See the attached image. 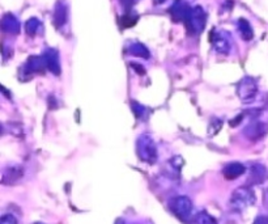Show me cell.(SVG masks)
<instances>
[{
    "label": "cell",
    "instance_id": "cell-9",
    "mask_svg": "<svg viewBox=\"0 0 268 224\" xmlns=\"http://www.w3.org/2000/svg\"><path fill=\"white\" fill-rule=\"evenodd\" d=\"M43 61H45L46 63V67H47L50 71L54 72L55 75H59V72H60V65H59L58 54H56L55 50H47V51L45 52V55H43Z\"/></svg>",
    "mask_w": 268,
    "mask_h": 224
},
{
    "label": "cell",
    "instance_id": "cell-23",
    "mask_svg": "<svg viewBox=\"0 0 268 224\" xmlns=\"http://www.w3.org/2000/svg\"><path fill=\"white\" fill-rule=\"evenodd\" d=\"M165 0H155V3L156 4H161V3H164Z\"/></svg>",
    "mask_w": 268,
    "mask_h": 224
},
{
    "label": "cell",
    "instance_id": "cell-21",
    "mask_svg": "<svg viewBox=\"0 0 268 224\" xmlns=\"http://www.w3.org/2000/svg\"><path fill=\"white\" fill-rule=\"evenodd\" d=\"M252 224H268V218H265V216H258Z\"/></svg>",
    "mask_w": 268,
    "mask_h": 224
},
{
    "label": "cell",
    "instance_id": "cell-7",
    "mask_svg": "<svg viewBox=\"0 0 268 224\" xmlns=\"http://www.w3.org/2000/svg\"><path fill=\"white\" fill-rule=\"evenodd\" d=\"M190 12L191 10L188 4L182 2V0H177L170 8V15L174 21H186Z\"/></svg>",
    "mask_w": 268,
    "mask_h": 224
},
{
    "label": "cell",
    "instance_id": "cell-6",
    "mask_svg": "<svg viewBox=\"0 0 268 224\" xmlns=\"http://www.w3.org/2000/svg\"><path fill=\"white\" fill-rule=\"evenodd\" d=\"M210 39L219 54H228V52L230 51V47H232V46H230V39L226 37L225 33L212 32Z\"/></svg>",
    "mask_w": 268,
    "mask_h": 224
},
{
    "label": "cell",
    "instance_id": "cell-15",
    "mask_svg": "<svg viewBox=\"0 0 268 224\" xmlns=\"http://www.w3.org/2000/svg\"><path fill=\"white\" fill-rule=\"evenodd\" d=\"M238 29L239 33H241V36L245 41H250L254 36V33H252V28L251 25L249 24V21L245 19H239L238 20Z\"/></svg>",
    "mask_w": 268,
    "mask_h": 224
},
{
    "label": "cell",
    "instance_id": "cell-20",
    "mask_svg": "<svg viewBox=\"0 0 268 224\" xmlns=\"http://www.w3.org/2000/svg\"><path fill=\"white\" fill-rule=\"evenodd\" d=\"M0 224H17V219L11 214H6L2 216Z\"/></svg>",
    "mask_w": 268,
    "mask_h": 224
},
{
    "label": "cell",
    "instance_id": "cell-16",
    "mask_svg": "<svg viewBox=\"0 0 268 224\" xmlns=\"http://www.w3.org/2000/svg\"><path fill=\"white\" fill-rule=\"evenodd\" d=\"M265 168L263 165H254L251 168V175H250V179H251L252 184H259V182H263L265 179Z\"/></svg>",
    "mask_w": 268,
    "mask_h": 224
},
{
    "label": "cell",
    "instance_id": "cell-11",
    "mask_svg": "<svg viewBox=\"0 0 268 224\" xmlns=\"http://www.w3.org/2000/svg\"><path fill=\"white\" fill-rule=\"evenodd\" d=\"M23 177V169L20 166H10L3 173V184H13Z\"/></svg>",
    "mask_w": 268,
    "mask_h": 224
},
{
    "label": "cell",
    "instance_id": "cell-22",
    "mask_svg": "<svg viewBox=\"0 0 268 224\" xmlns=\"http://www.w3.org/2000/svg\"><path fill=\"white\" fill-rule=\"evenodd\" d=\"M132 66H133V69H135V70H138V71L140 72V75H143V74H144V70L142 69V66H139V65H132Z\"/></svg>",
    "mask_w": 268,
    "mask_h": 224
},
{
    "label": "cell",
    "instance_id": "cell-12",
    "mask_svg": "<svg viewBox=\"0 0 268 224\" xmlns=\"http://www.w3.org/2000/svg\"><path fill=\"white\" fill-rule=\"evenodd\" d=\"M267 133V127H265L264 124H252L247 127V130H246V135L250 138V139H259V138H262L264 134Z\"/></svg>",
    "mask_w": 268,
    "mask_h": 224
},
{
    "label": "cell",
    "instance_id": "cell-19",
    "mask_svg": "<svg viewBox=\"0 0 268 224\" xmlns=\"http://www.w3.org/2000/svg\"><path fill=\"white\" fill-rule=\"evenodd\" d=\"M39 26H41V23H39L38 20L30 19L29 21L26 23L25 29H26V32H28V34H30V36H34V34L37 33V30L39 29Z\"/></svg>",
    "mask_w": 268,
    "mask_h": 224
},
{
    "label": "cell",
    "instance_id": "cell-14",
    "mask_svg": "<svg viewBox=\"0 0 268 224\" xmlns=\"http://www.w3.org/2000/svg\"><path fill=\"white\" fill-rule=\"evenodd\" d=\"M190 224H217V221L216 219H215L212 215L208 214V212L200 211L191 218Z\"/></svg>",
    "mask_w": 268,
    "mask_h": 224
},
{
    "label": "cell",
    "instance_id": "cell-2",
    "mask_svg": "<svg viewBox=\"0 0 268 224\" xmlns=\"http://www.w3.org/2000/svg\"><path fill=\"white\" fill-rule=\"evenodd\" d=\"M169 207L177 218L181 220L187 221L191 220V214H192V202L187 197H175L169 202Z\"/></svg>",
    "mask_w": 268,
    "mask_h": 224
},
{
    "label": "cell",
    "instance_id": "cell-8",
    "mask_svg": "<svg viewBox=\"0 0 268 224\" xmlns=\"http://www.w3.org/2000/svg\"><path fill=\"white\" fill-rule=\"evenodd\" d=\"M245 166L241 162H230L224 168L223 175L226 180H236L245 173Z\"/></svg>",
    "mask_w": 268,
    "mask_h": 224
},
{
    "label": "cell",
    "instance_id": "cell-5",
    "mask_svg": "<svg viewBox=\"0 0 268 224\" xmlns=\"http://www.w3.org/2000/svg\"><path fill=\"white\" fill-rule=\"evenodd\" d=\"M237 92H238L239 98H241L243 102H251V101L255 98L256 93H258V85H256V83L254 81V79L245 78L238 84Z\"/></svg>",
    "mask_w": 268,
    "mask_h": 224
},
{
    "label": "cell",
    "instance_id": "cell-1",
    "mask_svg": "<svg viewBox=\"0 0 268 224\" xmlns=\"http://www.w3.org/2000/svg\"><path fill=\"white\" fill-rule=\"evenodd\" d=\"M254 203H255V194L252 192V189L247 188V186L236 189L229 201L230 208L236 212L245 211L246 208L252 206Z\"/></svg>",
    "mask_w": 268,
    "mask_h": 224
},
{
    "label": "cell",
    "instance_id": "cell-18",
    "mask_svg": "<svg viewBox=\"0 0 268 224\" xmlns=\"http://www.w3.org/2000/svg\"><path fill=\"white\" fill-rule=\"evenodd\" d=\"M138 23V16L132 15V13H126L124 16L120 19V24H122L123 28H131L135 24Z\"/></svg>",
    "mask_w": 268,
    "mask_h": 224
},
{
    "label": "cell",
    "instance_id": "cell-17",
    "mask_svg": "<svg viewBox=\"0 0 268 224\" xmlns=\"http://www.w3.org/2000/svg\"><path fill=\"white\" fill-rule=\"evenodd\" d=\"M132 55H136V57H142V58H149V52L148 50H147V47L144 45H142V43H133V45L129 46V50H128Z\"/></svg>",
    "mask_w": 268,
    "mask_h": 224
},
{
    "label": "cell",
    "instance_id": "cell-13",
    "mask_svg": "<svg viewBox=\"0 0 268 224\" xmlns=\"http://www.w3.org/2000/svg\"><path fill=\"white\" fill-rule=\"evenodd\" d=\"M67 21V8H65L64 4L58 3L55 6L54 11V23L56 25V28L61 26L63 24H65Z\"/></svg>",
    "mask_w": 268,
    "mask_h": 224
},
{
    "label": "cell",
    "instance_id": "cell-3",
    "mask_svg": "<svg viewBox=\"0 0 268 224\" xmlns=\"http://www.w3.org/2000/svg\"><path fill=\"white\" fill-rule=\"evenodd\" d=\"M206 20H207V16H206V12L203 11V8L202 7H195V8L191 10L187 20L184 23L187 25V29L190 30L191 34H199L206 26Z\"/></svg>",
    "mask_w": 268,
    "mask_h": 224
},
{
    "label": "cell",
    "instance_id": "cell-4",
    "mask_svg": "<svg viewBox=\"0 0 268 224\" xmlns=\"http://www.w3.org/2000/svg\"><path fill=\"white\" fill-rule=\"evenodd\" d=\"M138 153H139L140 159L143 161L153 162L157 157V151H156V146L153 143V140L149 137H142L138 142Z\"/></svg>",
    "mask_w": 268,
    "mask_h": 224
},
{
    "label": "cell",
    "instance_id": "cell-10",
    "mask_svg": "<svg viewBox=\"0 0 268 224\" xmlns=\"http://www.w3.org/2000/svg\"><path fill=\"white\" fill-rule=\"evenodd\" d=\"M2 28H3L4 32L17 34L20 30V23L13 15L8 13V15H6V16L3 17V20H2Z\"/></svg>",
    "mask_w": 268,
    "mask_h": 224
}]
</instances>
